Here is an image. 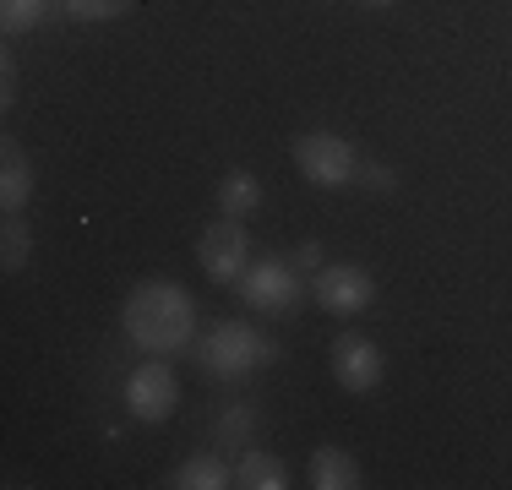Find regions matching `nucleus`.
Returning a JSON list of instances; mask_svg holds the SVG:
<instances>
[{
    "label": "nucleus",
    "mask_w": 512,
    "mask_h": 490,
    "mask_svg": "<svg viewBox=\"0 0 512 490\" xmlns=\"http://www.w3.org/2000/svg\"><path fill=\"white\" fill-rule=\"evenodd\" d=\"M120 327L137 343L142 354H180L191 338H197V305L180 284L169 278H148L126 294V311H120Z\"/></svg>",
    "instance_id": "nucleus-1"
},
{
    "label": "nucleus",
    "mask_w": 512,
    "mask_h": 490,
    "mask_svg": "<svg viewBox=\"0 0 512 490\" xmlns=\"http://www.w3.org/2000/svg\"><path fill=\"white\" fill-rule=\"evenodd\" d=\"M197 360H202L207 376H218V382H240V376H251V371H262V365L278 360V343L267 333H256L251 322H218V327H207Z\"/></svg>",
    "instance_id": "nucleus-2"
},
{
    "label": "nucleus",
    "mask_w": 512,
    "mask_h": 490,
    "mask_svg": "<svg viewBox=\"0 0 512 490\" xmlns=\"http://www.w3.org/2000/svg\"><path fill=\"white\" fill-rule=\"evenodd\" d=\"M295 169L322 191H344L355 180L360 158L338 131H306V137H295Z\"/></svg>",
    "instance_id": "nucleus-3"
},
{
    "label": "nucleus",
    "mask_w": 512,
    "mask_h": 490,
    "mask_svg": "<svg viewBox=\"0 0 512 490\" xmlns=\"http://www.w3.org/2000/svg\"><path fill=\"white\" fill-rule=\"evenodd\" d=\"M126 409L137 414L142 425H164L169 414L180 409V382H175L164 354H148V360L126 376Z\"/></svg>",
    "instance_id": "nucleus-4"
},
{
    "label": "nucleus",
    "mask_w": 512,
    "mask_h": 490,
    "mask_svg": "<svg viewBox=\"0 0 512 490\" xmlns=\"http://www.w3.org/2000/svg\"><path fill=\"white\" fill-rule=\"evenodd\" d=\"M197 262L213 284H240V273L251 267V235L240 218H218V224L202 229L197 240Z\"/></svg>",
    "instance_id": "nucleus-5"
},
{
    "label": "nucleus",
    "mask_w": 512,
    "mask_h": 490,
    "mask_svg": "<svg viewBox=\"0 0 512 490\" xmlns=\"http://www.w3.org/2000/svg\"><path fill=\"white\" fill-rule=\"evenodd\" d=\"M240 300L251 305V311L262 316H289L300 305V278L289 262H278V256H262V262H251L246 273H240Z\"/></svg>",
    "instance_id": "nucleus-6"
},
{
    "label": "nucleus",
    "mask_w": 512,
    "mask_h": 490,
    "mask_svg": "<svg viewBox=\"0 0 512 490\" xmlns=\"http://www.w3.org/2000/svg\"><path fill=\"white\" fill-rule=\"evenodd\" d=\"M327 365H333V382L344 392H355V398H360V392H371V387H382V376H387V354L376 349L365 333H338Z\"/></svg>",
    "instance_id": "nucleus-7"
},
{
    "label": "nucleus",
    "mask_w": 512,
    "mask_h": 490,
    "mask_svg": "<svg viewBox=\"0 0 512 490\" xmlns=\"http://www.w3.org/2000/svg\"><path fill=\"white\" fill-rule=\"evenodd\" d=\"M371 300H376V278L355 262H327L322 273H316V305H322V311L360 316V311H371Z\"/></svg>",
    "instance_id": "nucleus-8"
},
{
    "label": "nucleus",
    "mask_w": 512,
    "mask_h": 490,
    "mask_svg": "<svg viewBox=\"0 0 512 490\" xmlns=\"http://www.w3.org/2000/svg\"><path fill=\"white\" fill-rule=\"evenodd\" d=\"M28 196H33V158L6 137L0 142V207H6V213H22Z\"/></svg>",
    "instance_id": "nucleus-9"
},
{
    "label": "nucleus",
    "mask_w": 512,
    "mask_h": 490,
    "mask_svg": "<svg viewBox=\"0 0 512 490\" xmlns=\"http://www.w3.org/2000/svg\"><path fill=\"white\" fill-rule=\"evenodd\" d=\"M311 485L316 490H360L365 474L344 447H316L311 452Z\"/></svg>",
    "instance_id": "nucleus-10"
},
{
    "label": "nucleus",
    "mask_w": 512,
    "mask_h": 490,
    "mask_svg": "<svg viewBox=\"0 0 512 490\" xmlns=\"http://www.w3.org/2000/svg\"><path fill=\"white\" fill-rule=\"evenodd\" d=\"M169 485H175V490H224V485H235V469H229L218 452H197V458L180 463Z\"/></svg>",
    "instance_id": "nucleus-11"
},
{
    "label": "nucleus",
    "mask_w": 512,
    "mask_h": 490,
    "mask_svg": "<svg viewBox=\"0 0 512 490\" xmlns=\"http://www.w3.org/2000/svg\"><path fill=\"white\" fill-rule=\"evenodd\" d=\"M256 202H262V180H256L251 169H229V175L218 180V213L224 218H251Z\"/></svg>",
    "instance_id": "nucleus-12"
},
{
    "label": "nucleus",
    "mask_w": 512,
    "mask_h": 490,
    "mask_svg": "<svg viewBox=\"0 0 512 490\" xmlns=\"http://www.w3.org/2000/svg\"><path fill=\"white\" fill-rule=\"evenodd\" d=\"M235 485H246V490H284L289 485V469H284V458L251 447L246 458L235 463Z\"/></svg>",
    "instance_id": "nucleus-13"
},
{
    "label": "nucleus",
    "mask_w": 512,
    "mask_h": 490,
    "mask_svg": "<svg viewBox=\"0 0 512 490\" xmlns=\"http://www.w3.org/2000/svg\"><path fill=\"white\" fill-rule=\"evenodd\" d=\"M28 256H33L28 224H22L17 213H6V229H0V267H6V273H22V267H28Z\"/></svg>",
    "instance_id": "nucleus-14"
},
{
    "label": "nucleus",
    "mask_w": 512,
    "mask_h": 490,
    "mask_svg": "<svg viewBox=\"0 0 512 490\" xmlns=\"http://www.w3.org/2000/svg\"><path fill=\"white\" fill-rule=\"evenodd\" d=\"M50 6H55V0H0V28H6V33H28V28H39V22L50 17Z\"/></svg>",
    "instance_id": "nucleus-15"
},
{
    "label": "nucleus",
    "mask_w": 512,
    "mask_h": 490,
    "mask_svg": "<svg viewBox=\"0 0 512 490\" xmlns=\"http://www.w3.org/2000/svg\"><path fill=\"white\" fill-rule=\"evenodd\" d=\"M251 425H256L251 403H229V409L218 414V441H224V447H240V441L251 436Z\"/></svg>",
    "instance_id": "nucleus-16"
},
{
    "label": "nucleus",
    "mask_w": 512,
    "mask_h": 490,
    "mask_svg": "<svg viewBox=\"0 0 512 490\" xmlns=\"http://www.w3.org/2000/svg\"><path fill=\"white\" fill-rule=\"evenodd\" d=\"M60 6H66L77 22H115V17H126L137 0H60Z\"/></svg>",
    "instance_id": "nucleus-17"
},
{
    "label": "nucleus",
    "mask_w": 512,
    "mask_h": 490,
    "mask_svg": "<svg viewBox=\"0 0 512 490\" xmlns=\"http://www.w3.org/2000/svg\"><path fill=\"white\" fill-rule=\"evenodd\" d=\"M355 180H365L371 191H393V169H382V164H360Z\"/></svg>",
    "instance_id": "nucleus-18"
},
{
    "label": "nucleus",
    "mask_w": 512,
    "mask_h": 490,
    "mask_svg": "<svg viewBox=\"0 0 512 490\" xmlns=\"http://www.w3.org/2000/svg\"><path fill=\"white\" fill-rule=\"evenodd\" d=\"M17 98V66H11V55H0V104H11Z\"/></svg>",
    "instance_id": "nucleus-19"
},
{
    "label": "nucleus",
    "mask_w": 512,
    "mask_h": 490,
    "mask_svg": "<svg viewBox=\"0 0 512 490\" xmlns=\"http://www.w3.org/2000/svg\"><path fill=\"white\" fill-rule=\"evenodd\" d=\"M300 262H306V267L322 262V240H306V245H300Z\"/></svg>",
    "instance_id": "nucleus-20"
},
{
    "label": "nucleus",
    "mask_w": 512,
    "mask_h": 490,
    "mask_svg": "<svg viewBox=\"0 0 512 490\" xmlns=\"http://www.w3.org/2000/svg\"><path fill=\"white\" fill-rule=\"evenodd\" d=\"M360 6H376V11H387V6H398V0H360Z\"/></svg>",
    "instance_id": "nucleus-21"
}]
</instances>
